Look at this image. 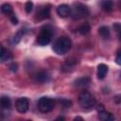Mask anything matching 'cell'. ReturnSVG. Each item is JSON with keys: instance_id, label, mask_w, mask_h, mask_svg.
I'll return each instance as SVG.
<instances>
[{"instance_id": "cell-1", "label": "cell", "mask_w": 121, "mask_h": 121, "mask_svg": "<svg viewBox=\"0 0 121 121\" xmlns=\"http://www.w3.org/2000/svg\"><path fill=\"white\" fill-rule=\"evenodd\" d=\"M72 46V42L68 37H60L53 44V50L58 55H64L67 53Z\"/></svg>"}, {"instance_id": "cell-6", "label": "cell", "mask_w": 121, "mask_h": 121, "mask_svg": "<svg viewBox=\"0 0 121 121\" xmlns=\"http://www.w3.org/2000/svg\"><path fill=\"white\" fill-rule=\"evenodd\" d=\"M28 107H29V101L26 97H20L15 102V108L21 113L26 112L28 110Z\"/></svg>"}, {"instance_id": "cell-13", "label": "cell", "mask_w": 121, "mask_h": 121, "mask_svg": "<svg viewBox=\"0 0 121 121\" xmlns=\"http://www.w3.org/2000/svg\"><path fill=\"white\" fill-rule=\"evenodd\" d=\"M98 119L102 120V121L113 120L114 119V115L110 112H107L105 110H101V111L98 112Z\"/></svg>"}, {"instance_id": "cell-12", "label": "cell", "mask_w": 121, "mask_h": 121, "mask_svg": "<svg viewBox=\"0 0 121 121\" xmlns=\"http://www.w3.org/2000/svg\"><path fill=\"white\" fill-rule=\"evenodd\" d=\"M11 108V100L9 96H2L0 97V109L4 111L10 110Z\"/></svg>"}, {"instance_id": "cell-3", "label": "cell", "mask_w": 121, "mask_h": 121, "mask_svg": "<svg viewBox=\"0 0 121 121\" xmlns=\"http://www.w3.org/2000/svg\"><path fill=\"white\" fill-rule=\"evenodd\" d=\"M89 14V9L87 6L81 4V3H76L73 8H71L70 16L74 20H79Z\"/></svg>"}, {"instance_id": "cell-19", "label": "cell", "mask_w": 121, "mask_h": 121, "mask_svg": "<svg viewBox=\"0 0 121 121\" xmlns=\"http://www.w3.org/2000/svg\"><path fill=\"white\" fill-rule=\"evenodd\" d=\"M90 30H91V26H90V25L87 24V23L81 25V26H78V29H77V31H78L79 34H81V35H85V34L89 33Z\"/></svg>"}, {"instance_id": "cell-18", "label": "cell", "mask_w": 121, "mask_h": 121, "mask_svg": "<svg viewBox=\"0 0 121 121\" xmlns=\"http://www.w3.org/2000/svg\"><path fill=\"white\" fill-rule=\"evenodd\" d=\"M98 33H99V35H100L103 39H109V38H110V35H111L109 27H108V26H105L99 27Z\"/></svg>"}, {"instance_id": "cell-21", "label": "cell", "mask_w": 121, "mask_h": 121, "mask_svg": "<svg viewBox=\"0 0 121 121\" xmlns=\"http://www.w3.org/2000/svg\"><path fill=\"white\" fill-rule=\"evenodd\" d=\"M59 102H60L63 107H65V108H69V107L72 106V102H71L70 100H67V99H60V100H59Z\"/></svg>"}, {"instance_id": "cell-25", "label": "cell", "mask_w": 121, "mask_h": 121, "mask_svg": "<svg viewBox=\"0 0 121 121\" xmlns=\"http://www.w3.org/2000/svg\"><path fill=\"white\" fill-rule=\"evenodd\" d=\"M116 63L118 65L121 64V57H120V51L117 52V56H116Z\"/></svg>"}, {"instance_id": "cell-23", "label": "cell", "mask_w": 121, "mask_h": 121, "mask_svg": "<svg viewBox=\"0 0 121 121\" xmlns=\"http://www.w3.org/2000/svg\"><path fill=\"white\" fill-rule=\"evenodd\" d=\"M9 18H10V21H11V23H12L13 25H17V24H18V19H17V17L14 15V13H12V14L9 16Z\"/></svg>"}, {"instance_id": "cell-14", "label": "cell", "mask_w": 121, "mask_h": 121, "mask_svg": "<svg viewBox=\"0 0 121 121\" xmlns=\"http://www.w3.org/2000/svg\"><path fill=\"white\" fill-rule=\"evenodd\" d=\"M11 58H12L11 54L4 48L2 43H0V60L1 61H7V60H9Z\"/></svg>"}, {"instance_id": "cell-15", "label": "cell", "mask_w": 121, "mask_h": 121, "mask_svg": "<svg viewBox=\"0 0 121 121\" xmlns=\"http://www.w3.org/2000/svg\"><path fill=\"white\" fill-rule=\"evenodd\" d=\"M101 8L106 12H111L113 9V2H112V0H103L101 2Z\"/></svg>"}, {"instance_id": "cell-11", "label": "cell", "mask_w": 121, "mask_h": 121, "mask_svg": "<svg viewBox=\"0 0 121 121\" xmlns=\"http://www.w3.org/2000/svg\"><path fill=\"white\" fill-rule=\"evenodd\" d=\"M108 70H109V68L106 64H104V63L98 64L97 65V72H96L97 78L98 79H103L106 77V75L108 73Z\"/></svg>"}, {"instance_id": "cell-10", "label": "cell", "mask_w": 121, "mask_h": 121, "mask_svg": "<svg viewBox=\"0 0 121 121\" xmlns=\"http://www.w3.org/2000/svg\"><path fill=\"white\" fill-rule=\"evenodd\" d=\"M91 83V78L90 77H81L78 78L74 81V85L78 88H84L87 87Z\"/></svg>"}, {"instance_id": "cell-26", "label": "cell", "mask_w": 121, "mask_h": 121, "mask_svg": "<svg viewBox=\"0 0 121 121\" xmlns=\"http://www.w3.org/2000/svg\"><path fill=\"white\" fill-rule=\"evenodd\" d=\"M114 100H115V102H116L117 104H119V103H120V95H116L115 98H114Z\"/></svg>"}, {"instance_id": "cell-22", "label": "cell", "mask_w": 121, "mask_h": 121, "mask_svg": "<svg viewBox=\"0 0 121 121\" xmlns=\"http://www.w3.org/2000/svg\"><path fill=\"white\" fill-rule=\"evenodd\" d=\"M9 70L11 71V72H17V70H18V63L17 62H11L10 64H9Z\"/></svg>"}, {"instance_id": "cell-5", "label": "cell", "mask_w": 121, "mask_h": 121, "mask_svg": "<svg viewBox=\"0 0 121 121\" xmlns=\"http://www.w3.org/2000/svg\"><path fill=\"white\" fill-rule=\"evenodd\" d=\"M52 35H53L52 30L50 28H48V27H44V28H43L41 30L40 34L37 36L36 43L41 46H44V45L48 44L51 42Z\"/></svg>"}, {"instance_id": "cell-7", "label": "cell", "mask_w": 121, "mask_h": 121, "mask_svg": "<svg viewBox=\"0 0 121 121\" xmlns=\"http://www.w3.org/2000/svg\"><path fill=\"white\" fill-rule=\"evenodd\" d=\"M49 16H50V7L49 6L43 7L36 12V19L38 21L45 20V19L49 18Z\"/></svg>"}, {"instance_id": "cell-9", "label": "cell", "mask_w": 121, "mask_h": 121, "mask_svg": "<svg viewBox=\"0 0 121 121\" xmlns=\"http://www.w3.org/2000/svg\"><path fill=\"white\" fill-rule=\"evenodd\" d=\"M70 12H71V7L66 5V4L60 5L57 8V13L61 18H65V17L70 16Z\"/></svg>"}, {"instance_id": "cell-16", "label": "cell", "mask_w": 121, "mask_h": 121, "mask_svg": "<svg viewBox=\"0 0 121 121\" xmlns=\"http://www.w3.org/2000/svg\"><path fill=\"white\" fill-rule=\"evenodd\" d=\"M0 9H1L2 13H4V14L7 15V16H10V15L13 13V9H12V7H11L9 4H8V3L3 4V5L0 7Z\"/></svg>"}, {"instance_id": "cell-27", "label": "cell", "mask_w": 121, "mask_h": 121, "mask_svg": "<svg viewBox=\"0 0 121 121\" xmlns=\"http://www.w3.org/2000/svg\"><path fill=\"white\" fill-rule=\"evenodd\" d=\"M74 120H83V118H81V117H78H78H75V118H74Z\"/></svg>"}, {"instance_id": "cell-17", "label": "cell", "mask_w": 121, "mask_h": 121, "mask_svg": "<svg viewBox=\"0 0 121 121\" xmlns=\"http://www.w3.org/2000/svg\"><path fill=\"white\" fill-rule=\"evenodd\" d=\"M26 28H21V29H19V30L15 33V35H14V37H13V40H12L13 43H18L21 41V39L23 38V36L26 34Z\"/></svg>"}, {"instance_id": "cell-8", "label": "cell", "mask_w": 121, "mask_h": 121, "mask_svg": "<svg viewBox=\"0 0 121 121\" xmlns=\"http://www.w3.org/2000/svg\"><path fill=\"white\" fill-rule=\"evenodd\" d=\"M34 79L39 83H46L50 80V75L46 71H39L35 74Z\"/></svg>"}, {"instance_id": "cell-24", "label": "cell", "mask_w": 121, "mask_h": 121, "mask_svg": "<svg viewBox=\"0 0 121 121\" xmlns=\"http://www.w3.org/2000/svg\"><path fill=\"white\" fill-rule=\"evenodd\" d=\"M113 28L115 29V31H116V32H118V33H119V31H120V29H121L120 24H119V23H115V24L113 25Z\"/></svg>"}, {"instance_id": "cell-2", "label": "cell", "mask_w": 121, "mask_h": 121, "mask_svg": "<svg viewBox=\"0 0 121 121\" xmlns=\"http://www.w3.org/2000/svg\"><path fill=\"white\" fill-rule=\"evenodd\" d=\"M78 103L83 109L89 110L95 105V98L88 91H82L78 95Z\"/></svg>"}, {"instance_id": "cell-4", "label": "cell", "mask_w": 121, "mask_h": 121, "mask_svg": "<svg viewBox=\"0 0 121 121\" xmlns=\"http://www.w3.org/2000/svg\"><path fill=\"white\" fill-rule=\"evenodd\" d=\"M55 107V100L53 98L43 96L41 97L38 101V109L42 112H49Z\"/></svg>"}, {"instance_id": "cell-20", "label": "cell", "mask_w": 121, "mask_h": 121, "mask_svg": "<svg viewBox=\"0 0 121 121\" xmlns=\"http://www.w3.org/2000/svg\"><path fill=\"white\" fill-rule=\"evenodd\" d=\"M33 9V3L31 1H27L25 5V10L26 13H30Z\"/></svg>"}]
</instances>
